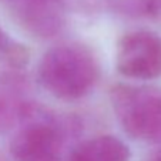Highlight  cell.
I'll list each match as a JSON object with an SVG mask.
<instances>
[{"label": "cell", "instance_id": "1", "mask_svg": "<svg viewBox=\"0 0 161 161\" xmlns=\"http://www.w3.org/2000/svg\"><path fill=\"white\" fill-rule=\"evenodd\" d=\"M100 69L90 50L81 44H60L47 50L39 64L40 84L61 100L88 94L98 81Z\"/></svg>", "mask_w": 161, "mask_h": 161}, {"label": "cell", "instance_id": "2", "mask_svg": "<svg viewBox=\"0 0 161 161\" xmlns=\"http://www.w3.org/2000/svg\"><path fill=\"white\" fill-rule=\"evenodd\" d=\"M113 110L123 130L136 140L161 143V88L117 84L110 91Z\"/></svg>", "mask_w": 161, "mask_h": 161}, {"label": "cell", "instance_id": "3", "mask_svg": "<svg viewBox=\"0 0 161 161\" xmlns=\"http://www.w3.org/2000/svg\"><path fill=\"white\" fill-rule=\"evenodd\" d=\"M10 143L16 161H54L64 141L60 123L53 116L31 106L20 120Z\"/></svg>", "mask_w": 161, "mask_h": 161}, {"label": "cell", "instance_id": "4", "mask_svg": "<svg viewBox=\"0 0 161 161\" xmlns=\"http://www.w3.org/2000/svg\"><path fill=\"white\" fill-rule=\"evenodd\" d=\"M117 70L125 77L153 80L161 76V37L148 30L124 34L117 43Z\"/></svg>", "mask_w": 161, "mask_h": 161}, {"label": "cell", "instance_id": "5", "mask_svg": "<svg viewBox=\"0 0 161 161\" xmlns=\"http://www.w3.org/2000/svg\"><path fill=\"white\" fill-rule=\"evenodd\" d=\"M16 13L21 25L37 36L50 37L63 26V12L58 0L17 2Z\"/></svg>", "mask_w": 161, "mask_h": 161}, {"label": "cell", "instance_id": "6", "mask_svg": "<svg viewBox=\"0 0 161 161\" xmlns=\"http://www.w3.org/2000/svg\"><path fill=\"white\" fill-rule=\"evenodd\" d=\"M130 148L114 136H98L77 146L69 161H130Z\"/></svg>", "mask_w": 161, "mask_h": 161}, {"label": "cell", "instance_id": "7", "mask_svg": "<svg viewBox=\"0 0 161 161\" xmlns=\"http://www.w3.org/2000/svg\"><path fill=\"white\" fill-rule=\"evenodd\" d=\"M29 107L30 103L20 97L13 83H0V131L19 124Z\"/></svg>", "mask_w": 161, "mask_h": 161}, {"label": "cell", "instance_id": "8", "mask_svg": "<svg viewBox=\"0 0 161 161\" xmlns=\"http://www.w3.org/2000/svg\"><path fill=\"white\" fill-rule=\"evenodd\" d=\"M143 6L147 14L161 21V0H143Z\"/></svg>", "mask_w": 161, "mask_h": 161}, {"label": "cell", "instance_id": "9", "mask_svg": "<svg viewBox=\"0 0 161 161\" xmlns=\"http://www.w3.org/2000/svg\"><path fill=\"white\" fill-rule=\"evenodd\" d=\"M147 161H161V148H158V150H155V151H153L151 154L148 155Z\"/></svg>", "mask_w": 161, "mask_h": 161}, {"label": "cell", "instance_id": "10", "mask_svg": "<svg viewBox=\"0 0 161 161\" xmlns=\"http://www.w3.org/2000/svg\"><path fill=\"white\" fill-rule=\"evenodd\" d=\"M16 3H17V2H26V0H14Z\"/></svg>", "mask_w": 161, "mask_h": 161}, {"label": "cell", "instance_id": "11", "mask_svg": "<svg viewBox=\"0 0 161 161\" xmlns=\"http://www.w3.org/2000/svg\"><path fill=\"white\" fill-rule=\"evenodd\" d=\"M0 161H3V158H0Z\"/></svg>", "mask_w": 161, "mask_h": 161}]
</instances>
